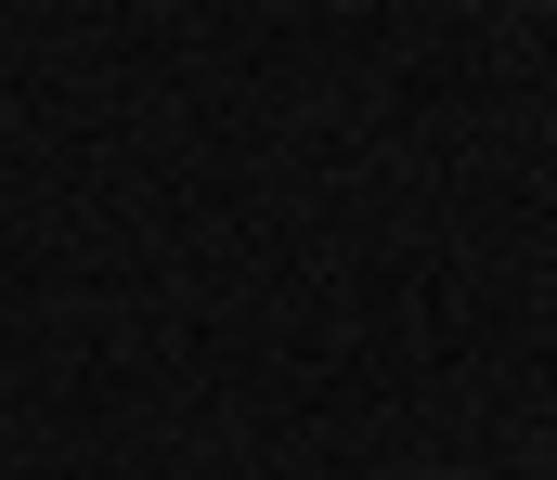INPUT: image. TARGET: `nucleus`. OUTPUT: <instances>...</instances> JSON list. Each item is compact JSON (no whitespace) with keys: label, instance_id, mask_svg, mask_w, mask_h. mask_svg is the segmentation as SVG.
Listing matches in <instances>:
<instances>
[{"label":"nucleus","instance_id":"f257e3e1","mask_svg":"<svg viewBox=\"0 0 557 480\" xmlns=\"http://www.w3.org/2000/svg\"><path fill=\"white\" fill-rule=\"evenodd\" d=\"M428 480H467V468H428Z\"/></svg>","mask_w":557,"mask_h":480}]
</instances>
